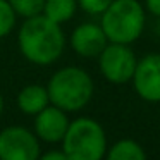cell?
<instances>
[{"label": "cell", "instance_id": "52a82bcc", "mask_svg": "<svg viewBox=\"0 0 160 160\" xmlns=\"http://www.w3.org/2000/svg\"><path fill=\"white\" fill-rule=\"evenodd\" d=\"M131 79L136 93L143 100L152 103L160 102V53H150L136 62Z\"/></svg>", "mask_w": 160, "mask_h": 160}, {"label": "cell", "instance_id": "4fadbf2b", "mask_svg": "<svg viewBox=\"0 0 160 160\" xmlns=\"http://www.w3.org/2000/svg\"><path fill=\"white\" fill-rule=\"evenodd\" d=\"M7 2L11 4L16 16H21L24 19L42 14L45 4V0H7Z\"/></svg>", "mask_w": 160, "mask_h": 160}, {"label": "cell", "instance_id": "30bf717a", "mask_svg": "<svg viewBox=\"0 0 160 160\" xmlns=\"http://www.w3.org/2000/svg\"><path fill=\"white\" fill-rule=\"evenodd\" d=\"M47 105H50L48 91L42 84H28L18 95V107L26 115H36Z\"/></svg>", "mask_w": 160, "mask_h": 160}, {"label": "cell", "instance_id": "5bb4252c", "mask_svg": "<svg viewBox=\"0 0 160 160\" xmlns=\"http://www.w3.org/2000/svg\"><path fill=\"white\" fill-rule=\"evenodd\" d=\"M16 12L12 11L11 4L7 0H0V38L11 35V31L16 26Z\"/></svg>", "mask_w": 160, "mask_h": 160}, {"label": "cell", "instance_id": "9c48e42d", "mask_svg": "<svg viewBox=\"0 0 160 160\" xmlns=\"http://www.w3.org/2000/svg\"><path fill=\"white\" fill-rule=\"evenodd\" d=\"M108 40L105 36L102 26L93 22H84L79 24L71 35V47L81 57H98L102 50L107 47Z\"/></svg>", "mask_w": 160, "mask_h": 160}, {"label": "cell", "instance_id": "8992f818", "mask_svg": "<svg viewBox=\"0 0 160 160\" xmlns=\"http://www.w3.org/2000/svg\"><path fill=\"white\" fill-rule=\"evenodd\" d=\"M100 71L107 81L114 84L128 83L136 69V57L128 45L110 43L98 55Z\"/></svg>", "mask_w": 160, "mask_h": 160}, {"label": "cell", "instance_id": "2e32d148", "mask_svg": "<svg viewBox=\"0 0 160 160\" xmlns=\"http://www.w3.org/2000/svg\"><path fill=\"white\" fill-rule=\"evenodd\" d=\"M38 160H69L62 150H48L45 153H40Z\"/></svg>", "mask_w": 160, "mask_h": 160}, {"label": "cell", "instance_id": "3957f363", "mask_svg": "<svg viewBox=\"0 0 160 160\" xmlns=\"http://www.w3.org/2000/svg\"><path fill=\"white\" fill-rule=\"evenodd\" d=\"M102 29L110 43L129 45L145 28V11L138 0H112L102 12Z\"/></svg>", "mask_w": 160, "mask_h": 160}, {"label": "cell", "instance_id": "6da1fadb", "mask_svg": "<svg viewBox=\"0 0 160 160\" xmlns=\"http://www.w3.org/2000/svg\"><path fill=\"white\" fill-rule=\"evenodd\" d=\"M19 50L29 62L36 66H50L60 59L66 38L60 24L50 21L43 14L24 19L18 35Z\"/></svg>", "mask_w": 160, "mask_h": 160}, {"label": "cell", "instance_id": "277c9868", "mask_svg": "<svg viewBox=\"0 0 160 160\" xmlns=\"http://www.w3.org/2000/svg\"><path fill=\"white\" fill-rule=\"evenodd\" d=\"M62 152L69 160H102L107 152L103 128L90 117L69 122L62 138Z\"/></svg>", "mask_w": 160, "mask_h": 160}, {"label": "cell", "instance_id": "5b68a950", "mask_svg": "<svg viewBox=\"0 0 160 160\" xmlns=\"http://www.w3.org/2000/svg\"><path fill=\"white\" fill-rule=\"evenodd\" d=\"M40 143L24 126H9L0 131V160H38Z\"/></svg>", "mask_w": 160, "mask_h": 160}, {"label": "cell", "instance_id": "ba28073f", "mask_svg": "<svg viewBox=\"0 0 160 160\" xmlns=\"http://www.w3.org/2000/svg\"><path fill=\"white\" fill-rule=\"evenodd\" d=\"M69 119L62 108L47 105L35 115V134L38 139L47 143H60L67 131Z\"/></svg>", "mask_w": 160, "mask_h": 160}, {"label": "cell", "instance_id": "e0dca14e", "mask_svg": "<svg viewBox=\"0 0 160 160\" xmlns=\"http://www.w3.org/2000/svg\"><path fill=\"white\" fill-rule=\"evenodd\" d=\"M146 9L153 16H160V0H146Z\"/></svg>", "mask_w": 160, "mask_h": 160}, {"label": "cell", "instance_id": "7c38bea8", "mask_svg": "<svg viewBox=\"0 0 160 160\" xmlns=\"http://www.w3.org/2000/svg\"><path fill=\"white\" fill-rule=\"evenodd\" d=\"M107 160H146V155L134 139H121L108 150Z\"/></svg>", "mask_w": 160, "mask_h": 160}, {"label": "cell", "instance_id": "7a4b0ae2", "mask_svg": "<svg viewBox=\"0 0 160 160\" xmlns=\"http://www.w3.org/2000/svg\"><path fill=\"white\" fill-rule=\"evenodd\" d=\"M50 103L64 112H76L86 107L93 97V79L81 67L59 69L47 84Z\"/></svg>", "mask_w": 160, "mask_h": 160}, {"label": "cell", "instance_id": "ac0fdd59", "mask_svg": "<svg viewBox=\"0 0 160 160\" xmlns=\"http://www.w3.org/2000/svg\"><path fill=\"white\" fill-rule=\"evenodd\" d=\"M2 112H4V97L0 95V115H2Z\"/></svg>", "mask_w": 160, "mask_h": 160}, {"label": "cell", "instance_id": "8fae6325", "mask_svg": "<svg viewBox=\"0 0 160 160\" xmlns=\"http://www.w3.org/2000/svg\"><path fill=\"white\" fill-rule=\"evenodd\" d=\"M76 7H78V0H45L42 14L45 18H48L50 21L62 24L74 16Z\"/></svg>", "mask_w": 160, "mask_h": 160}, {"label": "cell", "instance_id": "9a60e30c", "mask_svg": "<svg viewBox=\"0 0 160 160\" xmlns=\"http://www.w3.org/2000/svg\"><path fill=\"white\" fill-rule=\"evenodd\" d=\"M110 4L112 0H78V5L88 14H102Z\"/></svg>", "mask_w": 160, "mask_h": 160}]
</instances>
